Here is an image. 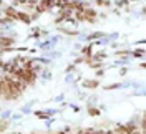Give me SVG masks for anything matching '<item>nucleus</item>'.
<instances>
[{"instance_id":"39448f33","label":"nucleus","mask_w":146,"mask_h":134,"mask_svg":"<svg viewBox=\"0 0 146 134\" xmlns=\"http://www.w3.org/2000/svg\"><path fill=\"white\" fill-rule=\"evenodd\" d=\"M96 2H98L100 5H108V3H110L108 0H96Z\"/></svg>"},{"instance_id":"423d86ee","label":"nucleus","mask_w":146,"mask_h":134,"mask_svg":"<svg viewBox=\"0 0 146 134\" xmlns=\"http://www.w3.org/2000/svg\"><path fill=\"white\" fill-rule=\"evenodd\" d=\"M86 86H96V81H86Z\"/></svg>"},{"instance_id":"20e7f679","label":"nucleus","mask_w":146,"mask_h":134,"mask_svg":"<svg viewBox=\"0 0 146 134\" xmlns=\"http://www.w3.org/2000/svg\"><path fill=\"white\" fill-rule=\"evenodd\" d=\"M5 13L10 15V17H13V18H17V12H15L13 9H5Z\"/></svg>"},{"instance_id":"f257e3e1","label":"nucleus","mask_w":146,"mask_h":134,"mask_svg":"<svg viewBox=\"0 0 146 134\" xmlns=\"http://www.w3.org/2000/svg\"><path fill=\"white\" fill-rule=\"evenodd\" d=\"M85 17H88V20H93V17H96V13L93 12V10H85V13H83Z\"/></svg>"},{"instance_id":"7ed1b4c3","label":"nucleus","mask_w":146,"mask_h":134,"mask_svg":"<svg viewBox=\"0 0 146 134\" xmlns=\"http://www.w3.org/2000/svg\"><path fill=\"white\" fill-rule=\"evenodd\" d=\"M0 43L5 45V46H9V45L13 43V40H12V38H2V40H0Z\"/></svg>"},{"instance_id":"0eeeda50","label":"nucleus","mask_w":146,"mask_h":134,"mask_svg":"<svg viewBox=\"0 0 146 134\" xmlns=\"http://www.w3.org/2000/svg\"><path fill=\"white\" fill-rule=\"evenodd\" d=\"M56 134H65V133H56Z\"/></svg>"},{"instance_id":"f03ea898","label":"nucleus","mask_w":146,"mask_h":134,"mask_svg":"<svg viewBox=\"0 0 146 134\" xmlns=\"http://www.w3.org/2000/svg\"><path fill=\"white\" fill-rule=\"evenodd\" d=\"M17 18L23 20V22H30V17H28L27 13H17Z\"/></svg>"}]
</instances>
